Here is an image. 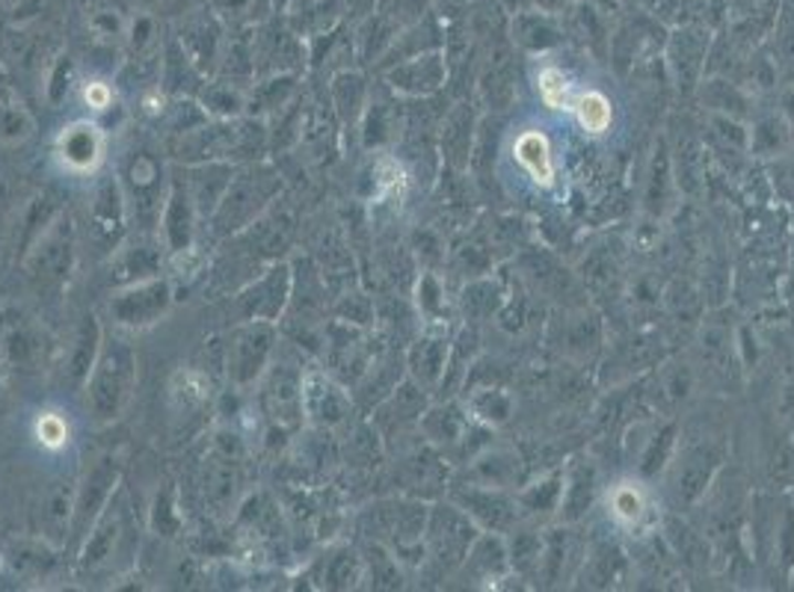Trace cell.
I'll return each instance as SVG.
<instances>
[{"instance_id":"1","label":"cell","mask_w":794,"mask_h":592,"mask_svg":"<svg viewBox=\"0 0 794 592\" xmlns=\"http://www.w3.org/2000/svg\"><path fill=\"white\" fill-rule=\"evenodd\" d=\"M727 463V442L721 435H697L691 442L676 444V454L667 465V500L676 512L700 507L721 477Z\"/></svg>"},{"instance_id":"2","label":"cell","mask_w":794,"mask_h":592,"mask_svg":"<svg viewBox=\"0 0 794 592\" xmlns=\"http://www.w3.org/2000/svg\"><path fill=\"white\" fill-rule=\"evenodd\" d=\"M481 537V528L462 512L453 500L439 504L433 509V516L427 521V546H430V557L436 563L442 565L445 572L460 569L462 560L469 557V548L474 546V539Z\"/></svg>"},{"instance_id":"3","label":"cell","mask_w":794,"mask_h":592,"mask_svg":"<svg viewBox=\"0 0 794 592\" xmlns=\"http://www.w3.org/2000/svg\"><path fill=\"white\" fill-rule=\"evenodd\" d=\"M451 500L478 528L490 530V533H508V530H513L522 521L516 491L513 489L469 483V486H460V489L453 491Z\"/></svg>"},{"instance_id":"4","label":"cell","mask_w":794,"mask_h":592,"mask_svg":"<svg viewBox=\"0 0 794 592\" xmlns=\"http://www.w3.org/2000/svg\"><path fill=\"white\" fill-rule=\"evenodd\" d=\"M596 491H599V472L593 465L591 456H573L564 465V491H561V509H557V521L564 525H578L596 504Z\"/></svg>"},{"instance_id":"5","label":"cell","mask_w":794,"mask_h":592,"mask_svg":"<svg viewBox=\"0 0 794 592\" xmlns=\"http://www.w3.org/2000/svg\"><path fill=\"white\" fill-rule=\"evenodd\" d=\"M661 537H665L670 554L682 565H688V569H706V565L711 563L709 539H706L702 530L693 528L682 512L670 509V512L661 518Z\"/></svg>"},{"instance_id":"6","label":"cell","mask_w":794,"mask_h":592,"mask_svg":"<svg viewBox=\"0 0 794 592\" xmlns=\"http://www.w3.org/2000/svg\"><path fill=\"white\" fill-rule=\"evenodd\" d=\"M626 569H628L626 551H623L617 542H610V539H599V542H593L591 551L584 554L575 578L582 581L578 586L610 590V586H617V583L626 578Z\"/></svg>"},{"instance_id":"7","label":"cell","mask_w":794,"mask_h":592,"mask_svg":"<svg viewBox=\"0 0 794 592\" xmlns=\"http://www.w3.org/2000/svg\"><path fill=\"white\" fill-rule=\"evenodd\" d=\"M478 113L469 102L457 104L451 116L445 119L442 128V158L453 172H466L469 169L471 148H474V137H478Z\"/></svg>"},{"instance_id":"8","label":"cell","mask_w":794,"mask_h":592,"mask_svg":"<svg viewBox=\"0 0 794 592\" xmlns=\"http://www.w3.org/2000/svg\"><path fill=\"white\" fill-rule=\"evenodd\" d=\"M519 264H522V278L543 296L564 299V296H573L578 290V282H575L573 273L561 267V261L549 255V252L527 250Z\"/></svg>"},{"instance_id":"9","label":"cell","mask_w":794,"mask_h":592,"mask_svg":"<svg viewBox=\"0 0 794 592\" xmlns=\"http://www.w3.org/2000/svg\"><path fill=\"white\" fill-rule=\"evenodd\" d=\"M561 491H564V465L540 474V477H536L534 483H527V486H519L516 489L519 512H522V518H531V521H540V525H545L549 518L557 521Z\"/></svg>"},{"instance_id":"10","label":"cell","mask_w":794,"mask_h":592,"mask_svg":"<svg viewBox=\"0 0 794 592\" xmlns=\"http://www.w3.org/2000/svg\"><path fill=\"white\" fill-rule=\"evenodd\" d=\"M561 350L578 361L593 359L602 350V320L584 303L566 311V320L561 326Z\"/></svg>"},{"instance_id":"11","label":"cell","mask_w":794,"mask_h":592,"mask_svg":"<svg viewBox=\"0 0 794 592\" xmlns=\"http://www.w3.org/2000/svg\"><path fill=\"white\" fill-rule=\"evenodd\" d=\"M543 533L545 528L540 521L522 518L516 528L508 530V554H510V569L519 574L522 581H536L540 572V560H543Z\"/></svg>"},{"instance_id":"12","label":"cell","mask_w":794,"mask_h":592,"mask_svg":"<svg viewBox=\"0 0 794 592\" xmlns=\"http://www.w3.org/2000/svg\"><path fill=\"white\" fill-rule=\"evenodd\" d=\"M794 130L783 113H753L750 121V155L762 160H780L792 155Z\"/></svg>"},{"instance_id":"13","label":"cell","mask_w":794,"mask_h":592,"mask_svg":"<svg viewBox=\"0 0 794 592\" xmlns=\"http://www.w3.org/2000/svg\"><path fill=\"white\" fill-rule=\"evenodd\" d=\"M462 565L469 569L478 581H504L508 574H513L510 569V554H508V539L504 533H490V530H481V537L474 539V546L469 548V557L462 560Z\"/></svg>"},{"instance_id":"14","label":"cell","mask_w":794,"mask_h":592,"mask_svg":"<svg viewBox=\"0 0 794 592\" xmlns=\"http://www.w3.org/2000/svg\"><path fill=\"white\" fill-rule=\"evenodd\" d=\"M676 187L673 158H670V146L667 139H658L652 148L647 169V187H644V211L649 216H665L670 211V195Z\"/></svg>"},{"instance_id":"15","label":"cell","mask_w":794,"mask_h":592,"mask_svg":"<svg viewBox=\"0 0 794 592\" xmlns=\"http://www.w3.org/2000/svg\"><path fill=\"white\" fill-rule=\"evenodd\" d=\"M130 352L128 350H113L107 359H104L102 370H98V377H95V389H93V400L98 412L104 415H113L116 409H119L122 398L128 394V385H130Z\"/></svg>"},{"instance_id":"16","label":"cell","mask_w":794,"mask_h":592,"mask_svg":"<svg viewBox=\"0 0 794 592\" xmlns=\"http://www.w3.org/2000/svg\"><path fill=\"white\" fill-rule=\"evenodd\" d=\"M573 525L564 521H554L552 528H545L543 533V560H540V572H536V583L543 586H554V583L564 581L566 569L573 563L575 554V539H573Z\"/></svg>"},{"instance_id":"17","label":"cell","mask_w":794,"mask_h":592,"mask_svg":"<svg viewBox=\"0 0 794 592\" xmlns=\"http://www.w3.org/2000/svg\"><path fill=\"white\" fill-rule=\"evenodd\" d=\"M679 438H682V433H679V424H676V421H665V424L644 438V447H640L638 459H635V468H638L644 480H656V477H661V474L667 472Z\"/></svg>"},{"instance_id":"18","label":"cell","mask_w":794,"mask_h":592,"mask_svg":"<svg viewBox=\"0 0 794 592\" xmlns=\"http://www.w3.org/2000/svg\"><path fill=\"white\" fill-rule=\"evenodd\" d=\"M519 477H522V465L519 456L510 451H481L471 459V480L481 486H499V489H516Z\"/></svg>"},{"instance_id":"19","label":"cell","mask_w":794,"mask_h":592,"mask_svg":"<svg viewBox=\"0 0 794 592\" xmlns=\"http://www.w3.org/2000/svg\"><path fill=\"white\" fill-rule=\"evenodd\" d=\"M700 93L702 107L709 113H723V116H732V119H753V98H750L741 84H730V81H706V84L697 86Z\"/></svg>"},{"instance_id":"20","label":"cell","mask_w":794,"mask_h":592,"mask_svg":"<svg viewBox=\"0 0 794 592\" xmlns=\"http://www.w3.org/2000/svg\"><path fill=\"white\" fill-rule=\"evenodd\" d=\"M466 409L474 421L492 426L508 424L513 415V394L504 385H474L466 389Z\"/></svg>"},{"instance_id":"21","label":"cell","mask_w":794,"mask_h":592,"mask_svg":"<svg viewBox=\"0 0 794 592\" xmlns=\"http://www.w3.org/2000/svg\"><path fill=\"white\" fill-rule=\"evenodd\" d=\"M765 477L767 486L780 495L794 489V433L776 430L765 447Z\"/></svg>"},{"instance_id":"22","label":"cell","mask_w":794,"mask_h":592,"mask_svg":"<svg viewBox=\"0 0 794 592\" xmlns=\"http://www.w3.org/2000/svg\"><path fill=\"white\" fill-rule=\"evenodd\" d=\"M487 110L492 113H508L516 104V68L510 63L508 56H499L490 65V72L483 74V81L478 84Z\"/></svg>"},{"instance_id":"23","label":"cell","mask_w":794,"mask_h":592,"mask_svg":"<svg viewBox=\"0 0 794 592\" xmlns=\"http://www.w3.org/2000/svg\"><path fill=\"white\" fill-rule=\"evenodd\" d=\"M448 352H451V343L445 341L442 335H425V338L412 347V352H409V368H412V373H416L421 385L436 389V385L442 382Z\"/></svg>"},{"instance_id":"24","label":"cell","mask_w":794,"mask_h":592,"mask_svg":"<svg viewBox=\"0 0 794 592\" xmlns=\"http://www.w3.org/2000/svg\"><path fill=\"white\" fill-rule=\"evenodd\" d=\"M504 290H501L499 282H492L487 276H478L471 278L466 290H462V315L466 320L471 324H481V320H492V317H499L501 306H504Z\"/></svg>"},{"instance_id":"25","label":"cell","mask_w":794,"mask_h":592,"mask_svg":"<svg viewBox=\"0 0 794 592\" xmlns=\"http://www.w3.org/2000/svg\"><path fill=\"white\" fill-rule=\"evenodd\" d=\"M474 424H478V421L469 415V409H460L457 403H445V406L433 409V412L425 417L427 435H430L436 444H453V447H460V444L466 442V435H469V430Z\"/></svg>"},{"instance_id":"26","label":"cell","mask_w":794,"mask_h":592,"mask_svg":"<svg viewBox=\"0 0 794 592\" xmlns=\"http://www.w3.org/2000/svg\"><path fill=\"white\" fill-rule=\"evenodd\" d=\"M673 158V172H676V187L688 195H697L702 190V142L693 134H682L676 151H670Z\"/></svg>"},{"instance_id":"27","label":"cell","mask_w":794,"mask_h":592,"mask_svg":"<svg viewBox=\"0 0 794 592\" xmlns=\"http://www.w3.org/2000/svg\"><path fill=\"white\" fill-rule=\"evenodd\" d=\"M771 554L780 563L785 578L794 574V498L783 495V507L774 509V530H771Z\"/></svg>"},{"instance_id":"28","label":"cell","mask_w":794,"mask_h":592,"mask_svg":"<svg viewBox=\"0 0 794 592\" xmlns=\"http://www.w3.org/2000/svg\"><path fill=\"white\" fill-rule=\"evenodd\" d=\"M474 359H478V332L466 326V329L457 335L451 352H448V364H445L439 389H448V394H453V389L466 380V373H469V368L474 364Z\"/></svg>"},{"instance_id":"29","label":"cell","mask_w":794,"mask_h":592,"mask_svg":"<svg viewBox=\"0 0 794 592\" xmlns=\"http://www.w3.org/2000/svg\"><path fill=\"white\" fill-rule=\"evenodd\" d=\"M608 512L619 528H638L640 518L647 516V498L638 483H617L608 491Z\"/></svg>"},{"instance_id":"30","label":"cell","mask_w":794,"mask_h":592,"mask_svg":"<svg viewBox=\"0 0 794 592\" xmlns=\"http://www.w3.org/2000/svg\"><path fill=\"white\" fill-rule=\"evenodd\" d=\"M706 125H709L711 142L730 155H750V125L744 119H732L723 113L706 110Z\"/></svg>"},{"instance_id":"31","label":"cell","mask_w":794,"mask_h":592,"mask_svg":"<svg viewBox=\"0 0 794 592\" xmlns=\"http://www.w3.org/2000/svg\"><path fill=\"white\" fill-rule=\"evenodd\" d=\"M395 89L407 95H433L445 86V68L436 60H425V65H412V68H400L391 74Z\"/></svg>"},{"instance_id":"32","label":"cell","mask_w":794,"mask_h":592,"mask_svg":"<svg viewBox=\"0 0 794 592\" xmlns=\"http://www.w3.org/2000/svg\"><path fill=\"white\" fill-rule=\"evenodd\" d=\"M661 303H665L676 317L697 320V317L702 315V308H706V296H702V290H697V285L688 282V278H673V282L665 287Z\"/></svg>"},{"instance_id":"33","label":"cell","mask_w":794,"mask_h":592,"mask_svg":"<svg viewBox=\"0 0 794 592\" xmlns=\"http://www.w3.org/2000/svg\"><path fill=\"white\" fill-rule=\"evenodd\" d=\"M98 151H102V142H98V134L90 125H77L63 137V158L74 169L93 167L98 160Z\"/></svg>"},{"instance_id":"34","label":"cell","mask_w":794,"mask_h":592,"mask_svg":"<svg viewBox=\"0 0 794 592\" xmlns=\"http://www.w3.org/2000/svg\"><path fill=\"white\" fill-rule=\"evenodd\" d=\"M582 282L593 294H608L619 287V267L605 250L591 252V258H584Z\"/></svg>"},{"instance_id":"35","label":"cell","mask_w":794,"mask_h":592,"mask_svg":"<svg viewBox=\"0 0 794 592\" xmlns=\"http://www.w3.org/2000/svg\"><path fill=\"white\" fill-rule=\"evenodd\" d=\"M658 385L670 406H682L693 391V370L682 361H667L658 370Z\"/></svg>"},{"instance_id":"36","label":"cell","mask_w":794,"mask_h":592,"mask_svg":"<svg viewBox=\"0 0 794 592\" xmlns=\"http://www.w3.org/2000/svg\"><path fill=\"white\" fill-rule=\"evenodd\" d=\"M39 433H42V442L51 444V447H60L65 442V424L60 417H42V426H39Z\"/></svg>"},{"instance_id":"37","label":"cell","mask_w":794,"mask_h":592,"mask_svg":"<svg viewBox=\"0 0 794 592\" xmlns=\"http://www.w3.org/2000/svg\"><path fill=\"white\" fill-rule=\"evenodd\" d=\"M774 163H776V172H780V181H783L785 190L794 195V158L785 155V158L774 160Z\"/></svg>"},{"instance_id":"38","label":"cell","mask_w":794,"mask_h":592,"mask_svg":"<svg viewBox=\"0 0 794 592\" xmlns=\"http://www.w3.org/2000/svg\"><path fill=\"white\" fill-rule=\"evenodd\" d=\"M783 412L785 417L792 421L794 424V380L792 382H785V389H783Z\"/></svg>"},{"instance_id":"39","label":"cell","mask_w":794,"mask_h":592,"mask_svg":"<svg viewBox=\"0 0 794 592\" xmlns=\"http://www.w3.org/2000/svg\"><path fill=\"white\" fill-rule=\"evenodd\" d=\"M792 498H794V489H792Z\"/></svg>"}]
</instances>
